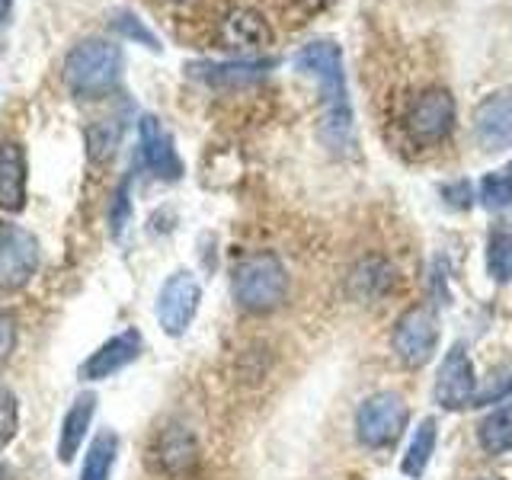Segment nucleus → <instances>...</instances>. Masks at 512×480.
Instances as JSON below:
<instances>
[{
	"label": "nucleus",
	"instance_id": "1",
	"mask_svg": "<svg viewBox=\"0 0 512 480\" xmlns=\"http://www.w3.org/2000/svg\"><path fill=\"white\" fill-rule=\"evenodd\" d=\"M295 68L301 74L314 77L324 96V122H320V135L333 151H343L352 144V106L343 74V52L340 45L330 39H317L304 45L295 55Z\"/></svg>",
	"mask_w": 512,
	"mask_h": 480
},
{
	"label": "nucleus",
	"instance_id": "2",
	"mask_svg": "<svg viewBox=\"0 0 512 480\" xmlns=\"http://www.w3.org/2000/svg\"><path fill=\"white\" fill-rule=\"evenodd\" d=\"M122 48L109 39H84L64 58V84L74 100H103L122 80Z\"/></svg>",
	"mask_w": 512,
	"mask_h": 480
},
{
	"label": "nucleus",
	"instance_id": "3",
	"mask_svg": "<svg viewBox=\"0 0 512 480\" xmlns=\"http://www.w3.org/2000/svg\"><path fill=\"white\" fill-rule=\"evenodd\" d=\"M231 295L240 311L272 314L288 298V269L276 253L260 250L244 256L231 272Z\"/></svg>",
	"mask_w": 512,
	"mask_h": 480
},
{
	"label": "nucleus",
	"instance_id": "4",
	"mask_svg": "<svg viewBox=\"0 0 512 480\" xmlns=\"http://www.w3.org/2000/svg\"><path fill=\"white\" fill-rule=\"evenodd\" d=\"M410 423V407L407 400L394 391H378L365 397L356 410V439L365 448H391L400 436L407 432Z\"/></svg>",
	"mask_w": 512,
	"mask_h": 480
},
{
	"label": "nucleus",
	"instance_id": "5",
	"mask_svg": "<svg viewBox=\"0 0 512 480\" xmlns=\"http://www.w3.org/2000/svg\"><path fill=\"white\" fill-rule=\"evenodd\" d=\"M458 122V109H455V96L445 87H426L413 96V103L407 106V135L413 144H423V148H432V144H442L452 128Z\"/></svg>",
	"mask_w": 512,
	"mask_h": 480
},
{
	"label": "nucleus",
	"instance_id": "6",
	"mask_svg": "<svg viewBox=\"0 0 512 480\" xmlns=\"http://www.w3.org/2000/svg\"><path fill=\"white\" fill-rule=\"evenodd\" d=\"M391 346L397 359L410 368H423L439 349V317L429 304H413L397 317L391 330Z\"/></svg>",
	"mask_w": 512,
	"mask_h": 480
},
{
	"label": "nucleus",
	"instance_id": "7",
	"mask_svg": "<svg viewBox=\"0 0 512 480\" xmlns=\"http://www.w3.org/2000/svg\"><path fill=\"white\" fill-rule=\"evenodd\" d=\"M202 304V285L192 272L180 269L160 285L157 292V324L167 336H183L189 330V324L196 320Z\"/></svg>",
	"mask_w": 512,
	"mask_h": 480
},
{
	"label": "nucleus",
	"instance_id": "8",
	"mask_svg": "<svg viewBox=\"0 0 512 480\" xmlns=\"http://www.w3.org/2000/svg\"><path fill=\"white\" fill-rule=\"evenodd\" d=\"M432 397L442 410H464V407H474V397H477V375H474V362H471V352L464 343H452L445 352V359L439 365V375H436V388H432Z\"/></svg>",
	"mask_w": 512,
	"mask_h": 480
},
{
	"label": "nucleus",
	"instance_id": "9",
	"mask_svg": "<svg viewBox=\"0 0 512 480\" xmlns=\"http://www.w3.org/2000/svg\"><path fill=\"white\" fill-rule=\"evenodd\" d=\"M215 39L221 48H234V52H260V48L272 45L276 32H272V23L263 16V10L234 4L215 20Z\"/></svg>",
	"mask_w": 512,
	"mask_h": 480
},
{
	"label": "nucleus",
	"instance_id": "10",
	"mask_svg": "<svg viewBox=\"0 0 512 480\" xmlns=\"http://www.w3.org/2000/svg\"><path fill=\"white\" fill-rule=\"evenodd\" d=\"M42 260L39 240L20 224H0V288H23Z\"/></svg>",
	"mask_w": 512,
	"mask_h": 480
},
{
	"label": "nucleus",
	"instance_id": "11",
	"mask_svg": "<svg viewBox=\"0 0 512 480\" xmlns=\"http://www.w3.org/2000/svg\"><path fill=\"white\" fill-rule=\"evenodd\" d=\"M138 144H141V160L157 180H180L183 176V160L176 154L173 135L164 128L157 116H141L138 122Z\"/></svg>",
	"mask_w": 512,
	"mask_h": 480
},
{
	"label": "nucleus",
	"instance_id": "12",
	"mask_svg": "<svg viewBox=\"0 0 512 480\" xmlns=\"http://www.w3.org/2000/svg\"><path fill=\"white\" fill-rule=\"evenodd\" d=\"M474 138L484 151L512 148V93H490L477 103Z\"/></svg>",
	"mask_w": 512,
	"mask_h": 480
},
{
	"label": "nucleus",
	"instance_id": "13",
	"mask_svg": "<svg viewBox=\"0 0 512 480\" xmlns=\"http://www.w3.org/2000/svg\"><path fill=\"white\" fill-rule=\"evenodd\" d=\"M141 356V333L135 327H128L116 336H109L103 346H96L87 362L80 365V378L84 381H106L116 372H122L125 365H132Z\"/></svg>",
	"mask_w": 512,
	"mask_h": 480
},
{
	"label": "nucleus",
	"instance_id": "14",
	"mask_svg": "<svg viewBox=\"0 0 512 480\" xmlns=\"http://www.w3.org/2000/svg\"><path fill=\"white\" fill-rule=\"evenodd\" d=\"M29 196V157L20 141L0 144V212H23Z\"/></svg>",
	"mask_w": 512,
	"mask_h": 480
},
{
	"label": "nucleus",
	"instance_id": "15",
	"mask_svg": "<svg viewBox=\"0 0 512 480\" xmlns=\"http://www.w3.org/2000/svg\"><path fill=\"white\" fill-rule=\"evenodd\" d=\"M276 58H231V61H202L192 64V77L205 80L208 87H247L263 80L272 68Z\"/></svg>",
	"mask_w": 512,
	"mask_h": 480
},
{
	"label": "nucleus",
	"instance_id": "16",
	"mask_svg": "<svg viewBox=\"0 0 512 480\" xmlns=\"http://www.w3.org/2000/svg\"><path fill=\"white\" fill-rule=\"evenodd\" d=\"M397 285V269L384 256H365L346 276V292L352 301H381Z\"/></svg>",
	"mask_w": 512,
	"mask_h": 480
},
{
	"label": "nucleus",
	"instance_id": "17",
	"mask_svg": "<svg viewBox=\"0 0 512 480\" xmlns=\"http://www.w3.org/2000/svg\"><path fill=\"white\" fill-rule=\"evenodd\" d=\"M154 458L164 474H186L199 461V442L186 426H167L154 442Z\"/></svg>",
	"mask_w": 512,
	"mask_h": 480
},
{
	"label": "nucleus",
	"instance_id": "18",
	"mask_svg": "<svg viewBox=\"0 0 512 480\" xmlns=\"http://www.w3.org/2000/svg\"><path fill=\"white\" fill-rule=\"evenodd\" d=\"M93 413H96V394L87 391L80 394L71 410L64 413V423H61V439H58V458L64 464H71L77 458V452L84 448V439H87V429L93 423Z\"/></svg>",
	"mask_w": 512,
	"mask_h": 480
},
{
	"label": "nucleus",
	"instance_id": "19",
	"mask_svg": "<svg viewBox=\"0 0 512 480\" xmlns=\"http://www.w3.org/2000/svg\"><path fill=\"white\" fill-rule=\"evenodd\" d=\"M436 442H439V423L426 416L420 420V426L413 429V439L407 445L404 458H400V471H404L410 480H420L432 461V452H436Z\"/></svg>",
	"mask_w": 512,
	"mask_h": 480
},
{
	"label": "nucleus",
	"instance_id": "20",
	"mask_svg": "<svg viewBox=\"0 0 512 480\" xmlns=\"http://www.w3.org/2000/svg\"><path fill=\"white\" fill-rule=\"evenodd\" d=\"M477 442L487 455H506L512 452V404L496 407L487 413L477 426Z\"/></svg>",
	"mask_w": 512,
	"mask_h": 480
},
{
	"label": "nucleus",
	"instance_id": "21",
	"mask_svg": "<svg viewBox=\"0 0 512 480\" xmlns=\"http://www.w3.org/2000/svg\"><path fill=\"white\" fill-rule=\"evenodd\" d=\"M116 455H119V436L112 429H103L87 448L80 480H109L112 468H116Z\"/></svg>",
	"mask_w": 512,
	"mask_h": 480
},
{
	"label": "nucleus",
	"instance_id": "22",
	"mask_svg": "<svg viewBox=\"0 0 512 480\" xmlns=\"http://www.w3.org/2000/svg\"><path fill=\"white\" fill-rule=\"evenodd\" d=\"M122 141V122L119 119H100L87 128V154L96 164H103L112 154H116Z\"/></svg>",
	"mask_w": 512,
	"mask_h": 480
},
{
	"label": "nucleus",
	"instance_id": "23",
	"mask_svg": "<svg viewBox=\"0 0 512 480\" xmlns=\"http://www.w3.org/2000/svg\"><path fill=\"white\" fill-rule=\"evenodd\" d=\"M487 272L496 285L512 279V237L506 231H490L487 237Z\"/></svg>",
	"mask_w": 512,
	"mask_h": 480
},
{
	"label": "nucleus",
	"instance_id": "24",
	"mask_svg": "<svg viewBox=\"0 0 512 480\" xmlns=\"http://www.w3.org/2000/svg\"><path fill=\"white\" fill-rule=\"evenodd\" d=\"M477 199L487 212H503V208L512 205V176L509 173H487L484 180H480Z\"/></svg>",
	"mask_w": 512,
	"mask_h": 480
},
{
	"label": "nucleus",
	"instance_id": "25",
	"mask_svg": "<svg viewBox=\"0 0 512 480\" xmlns=\"http://www.w3.org/2000/svg\"><path fill=\"white\" fill-rule=\"evenodd\" d=\"M509 394H512V362H503L490 372V381L484 384V388H477L474 407L500 404V400H506Z\"/></svg>",
	"mask_w": 512,
	"mask_h": 480
},
{
	"label": "nucleus",
	"instance_id": "26",
	"mask_svg": "<svg viewBox=\"0 0 512 480\" xmlns=\"http://www.w3.org/2000/svg\"><path fill=\"white\" fill-rule=\"evenodd\" d=\"M16 432H20V400L7 384H0V452L16 439Z\"/></svg>",
	"mask_w": 512,
	"mask_h": 480
},
{
	"label": "nucleus",
	"instance_id": "27",
	"mask_svg": "<svg viewBox=\"0 0 512 480\" xmlns=\"http://www.w3.org/2000/svg\"><path fill=\"white\" fill-rule=\"evenodd\" d=\"M112 26H116L128 42L144 45L148 52H160V48H164V45H160V39L154 36V32H151L148 26H144V20H138L135 13H125V10L116 13V20H112Z\"/></svg>",
	"mask_w": 512,
	"mask_h": 480
},
{
	"label": "nucleus",
	"instance_id": "28",
	"mask_svg": "<svg viewBox=\"0 0 512 480\" xmlns=\"http://www.w3.org/2000/svg\"><path fill=\"white\" fill-rule=\"evenodd\" d=\"M128 215H132V202H128V180L116 189V196H112V212H109V224H112V234H119L125 224H128Z\"/></svg>",
	"mask_w": 512,
	"mask_h": 480
},
{
	"label": "nucleus",
	"instance_id": "29",
	"mask_svg": "<svg viewBox=\"0 0 512 480\" xmlns=\"http://www.w3.org/2000/svg\"><path fill=\"white\" fill-rule=\"evenodd\" d=\"M16 349V320L13 314L0 311V365H4Z\"/></svg>",
	"mask_w": 512,
	"mask_h": 480
},
{
	"label": "nucleus",
	"instance_id": "30",
	"mask_svg": "<svg viewBox=\"0 0 512 480\" xmlns=\"http://www.w3.org/2000/svg\"><path fill=\"white\" fill-rule=\"evenodd\" d=\"M442 196L452 208H468L471 205V183L468 180L448 183V186H442Z\"/></svg>",
	"mask_w": 512,
	"mask_h": 480
},
{
	"label": "nucleus",
	"instance_id": "31",
	"mask_svg": "<svg viewBox=\"0 0 512 480\" xmlns=\"http://www.w3.org/2000/svg\"><path fill=\"white\" fill-rule=\"evenodd\" d=\"M10 7H13V0H0V26H4V20H7Z\"/></svg>",
	"mask_w": 512,
	"mask_h": 480
},
{
	"label": "nucleus",
	"instance_id": "32",
	"mask_svg": "<svg viewBox=\"0 0 512 480\" xmlns=\"http://www.w3.org/2000/svg\"><path fill=\"white\" fill-rule=\"evenodd\" d=\"M0 480H7V468H4V464H0Z\"/></svg>",
	"mask_w": 512,
	"mask_h": 480
}]
</instances>
